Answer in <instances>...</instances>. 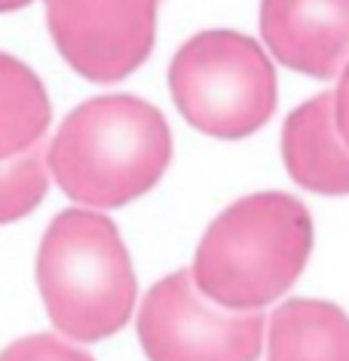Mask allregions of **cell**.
Returning a JSON list of instances; mask_svg holds the SVG:
<instances>
[{"mask_svg":"<svg viewBox=\"0 0 349 361\" xmlns=\"http://www.w3.org/2000/svg\"><path fill=\"white\" fill-rule=\"evenodd\" d=\"M310 248L307 205L288 193H255L212 221L190 276L200 294L221 310L261 312L298 282Z\"/></svg>","mask_w":349,"mask_h":361,"instance_id":"obj_2","label":"cell"},{"mask_svg":"<svg viewBox=\"0 0 349 361\" xmlns=\"http://www.w3.org/2000/svg\"><path fill=\"white\" fill-rule=\"evenodd\" d=\"M331 98H334V120H337L340 138L349 144V65L343 68V74H340V83L334 92H331Z\"/></svg>","mask_w":349,"mask_h":361,"instance_id":"obj_13","label":"cell"},{"mask_svg":"<svg viewBox=\"0 0 349 361\" xmlns=\"http://www.w3.org/2000/svg\"><path fill=\"white\" fill-rule=\"evenodd\" d=\"M172 162L166 116L135 95H98L74 107L49 141L56 184L86 209H120L145 196Z\"/></svg>","mask_w":349,"mask_h":361,"instance_id":"obj_1","label":"cell"},{"mask_svg":"<svg viewBox=\"0 0 349 361\" xmlns=\"http://www.w3.org/2000/svg\"><path fill=\"white\" fill-rule=\"evenodd\" d=\"M31 0H0V13H13V10H22V6H28Z\"/></svg>","mask_w":349,"mask_h":361,"instance_id":"obj_14","label":"cell"},{"mask_svg":"<svg viewBox=\"0 0 349 361\" xmlns=\"http://www.w3.org/2000/svg\"><path fill=\"white\" fill-rule=\"evenodd\" d=\"M0 361H92L83 349L56 334H34L10 343L0 352Z\"/></svg>","mask_w":349,"mask_h":361,"instance_id":"obj_12","label":"cell"},{"mask_svg":"<svg viewBox=\"0 0 349 361\" xmlns=\"http://www.w3.org/2000/svg\"><path fill=\"white\" fill-rule=\"evenodd\" d=\"M169 89L184 120L212 138H245L276 111V68L239 31H202L175 52Z\"/></svg>","mask_w":349,"mask_h":361,"instance_id":"obj_4","label":"cell"},{"mask_svg":"<svg viewBox=\"0 0 349 361\" xmlns=\"http://www.w3.org/2000/svg\"><path fill=\"white\" fill-rule=\"evenodd\" d=\"M267 361H349V315L325 300H288L273 312Z\"/></svg>","mask_w":349,"mask_h":361,"instance_id":"obj_9","label":"cell"},{"mask_svg":"<svg viewBox=\"0 0 349 361\" xmlns=\"http://www.w3.org/2000/svg\"><path fill=\"white\" fill-rule=\"evenodd\" d=\"M47 25L80 77L116 83L154 49L157 0H47Z\"/></svg>","mask_w":349,"mask_h":361,"instance_id":"obj_6","label":"cell"},{"mask_svg":"<svg viewBox=\"0 0 349 361\" xmlns=\"http://www.w3.org/2000/svg\"><path fill=\"white\" fill-rule=\"evenodd\" d=\"M49 120L52 104L43 80L22 59L0 52V159L37 147Z\"/></svg>","mask_w":349,"mask_h":361,"instance_id":"obj_10","label":"cell"},{"mask_svg":"<svg viewBox=\"0 0 349 361\" xmlns=\"http://www.w3.org/2000/svg\"><path fill=\"white\" fill-rule=\"evenodd\" d=\"M282 159L288 175L312 193H349V144L340 138L334 98L322 92L294 107L282 126Z\"/></svg>","mask_w":349,"mask_h":361,"instance_id":"obj_8","label":"cell"},{"mask_svg":"<svg viewBox=\"0 0 349 361\" xmlns=\"http://www.w3.org/2000/svg\"><path fill=\"white\" fill-rule=\"evenodd\" d=\"M264 337V312L214 306L190 269L159 279L138 310V340L150 361H255Z\"/></svg>","mask_w":349,"mask_h":361,"instance_id":"obj_5","label":"cell"},{"mask_svg":"<svg viewBox=\"0 0 349 361\" xmlns=\"http://www.w3.org/2000/svg\"><path fill=\"white\" fill-rule=\"evenodd\" d=\"M49 190L47 153L37 144L22 157L0 159V224L19 221L43 202Z\"/></svg>","mask_w":349,"mask_h":361,"instance_id":"obj_11","label":"cell"},{"mask_svg":"<svg viewBox=\"0 0 349 361\" xmlns=\"http://www.w3.org/2000/svg\"><path fill=\"white\" fill-rule=\"evenodd\" d=\"M37 285L49 322L80 343L120 331L138 294L120 230L92 209H68L52 218L37 251Z\"/></svg>","mask_w":349,"mask_h":361,"instance_id":"obj_3","label":"cell"},{"mask_svg":"<svg viewBox=\"0 0 349 361\" xmlns=\"http://www.w3.org/2000/svg\"><path fill=\"white\" fill-rule=\"evenodd\" d=\"M261 34L291 71L340 77L349 65V0H261Z\"/></svg>","mask_w":349,"mask_h":361,"instance_id":"obj_7","label":"cell"}]
</instances>
